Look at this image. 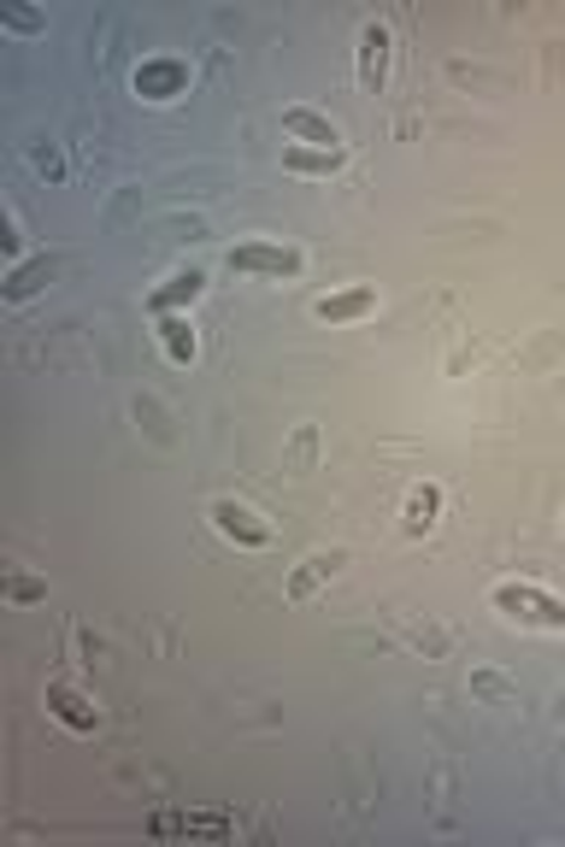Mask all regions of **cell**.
<instances>
[{"mask_svg":"<svg viewBox=\"0 0 565 847\" xmlns=\"http://www.w3.org/2000/svg\"><path fill=\"white\" fill-rule=\"evenodd\" d=\"M495 612L513 624H525V630H565V601H554L548 589H536V582H495Z\"/></svg>","mask_w":565,"mask_h":847,"instance_id":"cell-1","label":"cell"},{"mask_svg":"<svg viewBox=\"0 0 565 847\" xmlns=\"http://www.w3.org/2000/svg\"><path fill=\"white\" fill-rule=\"evenodd\" d=\"M307 259L295 247H278V242H242L230 247V271H254V277H300Z\"/></svg>","mask_w":565,"mask_h":847,"instance_id":"cell-2","label":"cell"},{"mask_svg":"<svg viewBox=\"0 0 565 847\" xmlns=\"http://www.w3.org/2000/svg\"><path fill=\"white\" fill-rule=\"evenodd\" d=\"M212 524H219V530L230 536V542H242V548H266L271 542V524L254 513V506H242V501H212Z\"/></svg>","mask_w":565,"mask_h":847,"instance_id":"cell-3","label":"cell"},{"mask_svg":"<svg viewBox=\"0 0 565 847\" xmlns=\"http://www.w3.org/2000/svg\"><path fill=\"white\" fill-rule=\"evenodd\" d=\"M342 565H347V548H318V553H307V560L288 572V601H307L318 582H330Z\"/></svg>","mask_w":565,"mask_h":847,"instance_id":"cell-4","label":"cell"},{"mask_svg":"<svg viewBox=\"0 0 565 847\" xmlns=\"http://www.w3.org/2000/svg\"><path fill=\"white\" fill-rule=\"evenodd\" d=\"M283 136L300 142V148H342V130L324 119V112H307V107H288L283 112Z\"/></svg>","mask_w":565,"mask_h":847,"instance_id":"cell-5","label":"cell"},{"mask_svg":"<svg viewBox=\"0 0 565 847\" xmlns=\"http://www.w3.org/2000/svg\"><path fill=\"white\" fill-rule=\"evenodd\" d=\"M48 712L60 724H71V729H83V736H89V729L100 724V707L83 689H71V683H48Z\"/></svg>","mask_w":565,"mask_h":847,"instance_id":"cell-6","label":"cell"},{"mask_svg":"<svg viewBox=\"0 0 565 847\" xmlns=\"http://www.w3.org/2000/svg\"><path fill=\"white\" fill-rule=\"evenodd\" d=\"M377 306V289L371 283H347V289H336V295H324L312 306L318 318H324V324H354V318H366Z\"/></svg>","mask_w":565,"mask_h":847,"instance_id":"cell-7","label":"cell"},{"mask_svg":"<svg viewBox=\"0 0 565 847\" xmlns=\"http://www.w3.org/2000/svg\"><path fill=\"white\" fill-rule=\"evenodd\" d=\"M383 77H389V30L383 24H366V30H359V83L377 95Z\"/></svg>","mask_w":565,"mask_h":847,"instance_id":"cell-8","label":"cell"},{"mask_svg":"<svg viewBox=\"0 0 565 847\" xmlns=\"http://www.w3.org/2000/svg\"><path fill=\"white\" fill-rule=\"evenodd\" d=\"M183 83H188V71H183L177 60H148V65H136V89L148 95V100L183 95Z\"/></svg>","mask_w":565,"mask_h":847,"instance_id":"cell-9","label":"cell"},{"mask_svg":"<svg viewBox=\"0 0 565 847\" xmlns=\"http://www.w3.org/2000/svg\"><path fill=\"white\" fill-rule=\"evenodd\" d=\"M437 513H442V489H437V483H418V489L407 494V513H401V530H407V536H425L430 524H437Z\"/></svg>","mask_w":565,"mask_h":847,"instance_id":"cell-10","label":"cell"},{"mask_svg":"<svg viewBox=\"0 0 565 847\" xmlns=\"http://www.w3.org/2000/svg\"><path fill=\"white\" fill-rule=\"evenodd\" d=\"M283 165L307 171V177H330L342 165V148H300V142H283Z\"/></svg>","mask_w":565,"mask_h":847,"instance_id":"cell-11","label":"cell"},{"mask_svg":"<svg viewBox=\"0 0 565 847\" xmlns=\"http://www.w3.org/2000/svg\"><path fill=\"white\" fill-rule=\"evenodd\" d=\"M53 277H60V259H53V254L30 259V266H19V271L7 277V300H24V295H36L41 283H53Z\"/></svg>","mask_w":565,"mask_h":847,"instance_id":"cell-12","label":"cell"},{"mask_svg":"<svg viewBox=\"0 0 565 847\" xmlns=\"http://www.w3.org/2000/svg\"><path fill=\"white\" fill-rule=\"evenodd\" d=\"M401 636H407V648H418V653H425V660H447V653H454V636H447L442 630V624H418V618H407V624H401Z\"/></svg>","mask_w":565,"mask_h":847,"instance_id":"cell-13","label":"cell"},{"mask_svg":"<svg viewBox=\"0 0 565 847\" xmlns=\"http://www.w3.org/2000/svg\"><path fill=\"white\" fill-rule=\"evenodd\" d=\"M159 347H165L171 365H188V359L200 354V342H195V330H188V318H159Z\"/></svg>","mask_w":565,"mask_h":847,"instance_id":"cell-14","label":"cell"},{"mask_svg":"<svg viewBox=\"0 0 565 847\" xmlns=\"http://www.w3.org/2000/svg\"><path fill=\"white\" fill-rule=\"evenodd\" d=\"M200 283H207V277H200V271H177L165 289H153V295H148V306H153V312H171V306L195 300V295H200Z\"/></svg>","mask_w":565,"mask_h":847,"instance_id":"cell-15","label":"cell"},{"mask_svg":"<svg viewBox=\"0 0 565 847\" xmlns=\"http://www.w3.org/2000/svg\"><path fill=\"white\" fill-rule=\"evenodd\" d=\"M471 695H483V700H518V683L501 677V671H489V665H477L471 671Z\"/></svg>","mask_w":565,"mask_h":847,"instance_id":"cell-16","label":"cell"},{"mask_svg":"<svg viewBox=\"0 0 565 847\" xmlns=\"http://www.w3.org/2000/svg\"><path fill=\"white\" fill-rule=\"evenodd\" d=\"M312 459H318V430H312V424H300V430H295V442H288V471H312Z\"/></svg>","mask_w":565,"mask_h":847,"instance_id":"cell-17","label":"cell"},{"mask_svg":"<svg viewBox=\"0 0 565 847\" xmlns=\"http://www.w3.org/2000/svg\"><path fill=\"white\" fill-rule=\"evenodd\" d=\"M136 418H142V430H148L153 442H171V430H165V413H159V401H148V394H136Z\"/></svg>","mask_w":565,"mask_h":847,"instance_id":"cell-18","label":"cell"},{"mask_svg":"<svg viewBox=\"0 0 565 847\" xmlns=\"http://www.w3.org/2000/svg\"><path fill=\"white\" fill-rule=\"evenodd\" d=\"M7 594H12V601H24V606H30V601H41V594H48V582H36V577L12 572V577H7Z\"/></svg>","mask_w":565,"mask_h":847,"instance_id":"cell-19","label":"cell"},{"mask_svg":"<svg viewBox=\"0 0 565 847\" xmlns=\"http://www.w3.org/2000/svg\"><path fill=\"white\" fill-rule=\"evenodd\" d=\"M30 165L41 171V177H65V159H60V148H48V142L30 148Z\"/></svg>","mask_w":565,"mask_h":847,"instance_id":"cell-20","label":"cell"},{"mask_svg":"<svg viewBox=\"0 0 565 847\" xmlns=\"http://www.w3.org/2000/svg\"><path fill=\"white\" fill-rule=\"evenodd\" d=\"M560 530H565V518H560Z\"/></svg>","mask_w":565,"mask_h":847,"instance_id":"cell-21","label":"cell"}]
</instances>
